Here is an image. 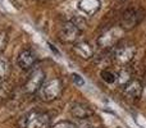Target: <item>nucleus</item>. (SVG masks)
<instances>
[{"instance_id": "9d476101", "label": "nucleus", "mask_w": 146, "mask_h": 128, "mask_svg": "<svg viewBox=\"0 0 146 128\" xmlns=\"http://www.w3.org/2000/svg\"><path fill=\"white\" fill-rule=\"evenodd\" d=\"M71 115L77 119H87L94 115V110L82 103H74L71 106Z\"/></svg>"}, {"instance_id": "6e6552de", "label": "nucleus", "mask_w": 146, "mask_h": 128, "mask_svg": "<svg viewBox=\"0 0 146 128\" xmlns=\"http://www.w3.org/2000/svg\"><path fill=\"white\" fill-rule=\"evenodd\" d=\"M37 56L31 49H23L17 56V65L22 70H28L35 65Z\"/></svg>"}, {"instance_id": "f03ea898", "label": "nucleus", "mask_w": 146, "mask_h": 128, "mask_svg": "<svg viewBox=\"0 0 146 128\" xmlns=\"http://www.w3.org/2000/svg\"><path fill=\"white\" fill-rule=\"evenodd\" d=\"M135 54H136V46L129 42H123L121 45L117 44L111 49V59L119 67H128Z\"/></svg>"}, {"instance_id": "4468645a", "label": "nucleus", "mask_w": 146, "mask_h": 128, "mask_svg": "<svg viewBox=\"0 0 146 128\" xmlns=\"http://www.w3.org/2000/svg\"><path fill=\"white\" fill-rule=\"evenodd\" d=\"M115 77H117L115 82L118 83L121 87H124V86L132 80L131 72H129V69L127 67H121V69H119V72L115 74Z\"/></svg>"}, {"instance_id": "1a4fd4ad", "label": "nucleus", "mask_w": 146, "mask_h": 128, "mask_svg": "<svg viewBox=\"0 0 146 128\" xmlns=\"http://www.w3.org/2000/svg\"><path fill=\"white\" fill-rule=\"evenodd\" d=\"M142 92H144V87L139 80H131L123 87V96L127 99H131V100L142 97Z\"/></svg>"}, {"instance_id": "6ab92c4d", "label": "nucleus", "mask_w": 146, "mask_h": 128, "mask_svg": "<svg viewBox=\"0 0 146 128\" xmlns=\"http://www.w3.org/2000/svg\"><path fill=\"white\" fill-rule=\"evenodd\" d=\"M36 1H45V0H36Z\"/></svg>"}, {"instance_id": "423d86ee", "label": "nucleus", "mask_w": 146, "mask_h": 128, "mask_svg": "<svg viewBox=\"0 0 146 128\" xmlns=\"http://www.w3.org/2000/svg\"><path fill=\"white\" fill-rule=\"evenodd\" d=\"M44 82H45V72L41 68H36L32 70L28 80L26 81L25 86H23V91L27 95H33V94L38 92Z\"/></svg>"}, {"instance_id": "a211bd4d", "label": "nucleus", "mask_w": 146, "mask_h": 128, "mask_svg": "<svg viewBox=\"0 0 146 128\" xmlns=\"http://www.w3.org/2000/svg\"><path fill=\"white\" fill-rule=\"evenodd\" d=\"M72 80H73V82H74L77 86H83V85H85V81H83V78L81 77L80 74L73 73V74H72Z\"/></svg>"}, {"instance_id": "f8f14e48", "label": "nucleus", "mask_w": 146, "mask_h": 128, "mask_svg": "<svg viewBox=\"0 0 146 128\" xmlns=\"http://www.w3.org/2000/svg\"><path fill=\"white\" fill-rule=\"evenodd\" d=\"M101 7L100 0H80L78 8L86 15H94Z\"/></svg>"}, {"instance_id": "f3484780", "label": "nucleus", "mask_w": 146, "mask_h": 128, "mask_svg": "<svg viewBox=\"0 0 146 128\" xmlns=\"http://www.w3.org/2000/svg\"><path fill=\"white\" fill-rule=\"evenodd\" d=\"M51 128H78L76 126L73 122H69V121H62V122H58L55 123Z\"/></svg>"}, {"instance_id": "f257e3e1", "label": "nucleus", "mask_w": 146, "mask_h": 128, "mask_svg": "<svg viewBox=\"0 0 146 128\" xmlns=\"http://www.w3.org/2000/svg\"><path fill=\"white\" fill-rule=\"evenodd\" d=\"M51 121L48 113L31 110L22 115L17 122L18 128H50Z\"/></svg>"}, {"instance_id": "39448f33", "label": "nucleus", "mask_w": 146, "mask_h": 128, "mask_svg": "<svg viewBox=\"0 0 146 128\" xmlns=\"http://www.w3.org/2000/svg\"><path fill=\"white\" fill-rule=\"evenodd\" d=\"M123 30L121 27H111L103 32L98 38V45L101 49H113L117 44L121 41Z\"/></svg>"}, {"instance_id": "0eeeda50", "label": "nucleus", "mask_w": 146, "mask_h": 128, "mask_svg": "<svg viewBox=\"0 0 146 128\" xmlns=\"http://www.w3.org/2000/svg\"><path fill=\"white\" fill-rule=\"evenodd\" d=\"M81 33H82V30H80L72 21H68V22H66L60 27V31H59V38H60L63 42L76 44L78 41V38H80Z\"/></svg>"}, {"instance_id": "dca6fc26", "label": "nucleus", "mask_w": 146, "mask_h": 128, "mask_svg": "<svg viewBox=\"0 0 146 128\" xmlns=\"http://www.w3.org/2000/svg\"><path fill=\"white\" fill-rule=\"evenodd\" d=\"M8 44V32L7 31H0V58L3 56L5 48Z\"/></svg>"}, {"instance_id": "20e7f679", "label": "nucleus", "mask_w": 146, "mask_h": 128, "mask_svg": "<svg viewBox=\"0 0 146 128\" xmlns=\"http://www.w3.org/2000/svg\"><path fill=\"white\" fill-rule=\"evenodd\" d=\"M144 18V12L140 8L132 7L126 9L121 17V28L123 31H129L135 28Z\"/></svg>"}, {"instance_id": "ddd939ff", "label": "nucleus", "mask_w": 146, "mask_h": 128, "mask_svg": "<svg viewBox=\"0 0 146 128\" xmlns=\"http://www.w3.org/2000/svg\"><path fill=\"white\" fill-rule=\"evenodd\" d=\"M10 73H12V63L7 56L0 58V83L8 82Z\"/></svg>"}, {"instance_id": "9b49d317", "label": "nucleus", "mask_w": 146, "mask_h": 128, "mask_svg": "<svg viewBox=\"0 0 146 128\" xmlns=\"http://www.w3.org/2000/svg\"><path fill=\"white\" fill-rule=\"evenodd\" d=\"M73 51L77 56H80L81 59H85V60L92 58L94 55V48L87 41H77L73 46Z\"/></svg>"}, {"instance_id": "7ed1b4c3", "label": "nucleus", "mask_w": 146, "mask_h": 128, "mask_svg": "<svg viewBox=\"0 0 146 128\" xmlns=\"http://www.w3.org/2000/svg\"><path fill=\"white\" fill-rule=\"evenodd\" d=\"M62 92H63V82H62V80L53 78V80L44 82V85L38 90V96H40V99L42 101L50 103V101H54L58 97H60Z\"/></svg>"}, {"instance_id": "2eb2a0df", "label": "nucleus", "mask_w": 146, "mask_h": 128, "mask_svg": "<svg viewBox=\"0 0 146 128\" xmlns=\"http://www.w3.org/2000/svg\"><path fill=\"white\" fill-rule=\"evenodd\" d=\"M100 77H101V80H103L104 82L109 83V85H111V83H114V82L117 81L115 73L111 72V70H109V69H104V70H101Z\"/></svg>"}]
</instances>
